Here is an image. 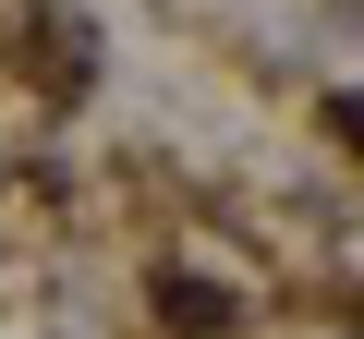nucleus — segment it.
I'll return each instance as SVG.
<instances>
[{"label": "nucleus", "instance_id": "1", "mask_svg": "<svg viewBox=\"0 0 364 339\" xmlns=\"http://www.w3.org/2000/svg\"><path fill=\"white\" fill-rule=\"evenodd\" d=\"M158 315L182 339H231V291H207V279H158Z\"/></svg>", "mask_w": 364, "mask_h": 339}, {"label": "nucleus", "instance_id": "2", "mask_svg": "<svg viewBox=\"0 0 364 339\" xmlns=\"http://www.w3.org/2000/svg\"><path fill=\"white\" fill-rule=\"evenodd\" d=\"M328 121H340V133H352V145H364V97H340V109H328Z\"/></svg>", "mask_w": 364, "mask_h": 339}]
</instances>
